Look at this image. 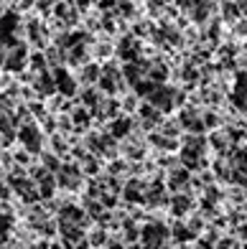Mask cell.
Masks as SVG:
<instances>
[{"label":"cell","mask_w":247,"mask_h":249,"mask_svg":"<svg viewBox=\"0 0 247 249\" xmlns=\"http://www.w3.org/2000/svg\"><path fill=\"white\" fill-rule=\"evenodd\" d=\"M189 178H191V173H189V168H186V165H181V168L176 165L173 171L168 173V188L178 194V191H184V188L189 186Z\"/></svg>","instance_id":"obj_1"},{"label":"cell","mask_w":247,"mask_h":249,"mask_svg":"<svg viewBox=\"0 0 247 249\" xmlns=\"http://www.w3.org/2000/svg\"><path fill=\"white\" fill-rule=\"evenodd\" d=\"M201 122H204L207 130H217V127L224 124V117H222V112L217 107H204L201 109Z\"/></svg>","instance_id":"obj_2"},{"label":"cell","mask_w":247,"mask_h":249,"mask_svg":"<svg viewBox=\"0 0 247 249\" xmlns=\"http://www.w3.org/2000/svg\"><path fill=\"white\" fill-rule=\"evenodd\" d=\"M173 244L178 247V244H189V242H191V239H196V234L191 231V229H189V226L186 224H181V219H178V221H173Z\"/></svg>","instance_id":"obj_3"},{"label":"cell","mask_w":247,"mask_h":249,"mask_svg":"<svg viewBox=\"0 0 247 249\" xmlns=\"http://www.w3.org/2000/svg\"><path fill=\"white\" fill-rule=\"evenodd\" d=\"M166 236H168L166 226H151V229H145V242L148 244H163Z\"/></svg>","instance_id":"obj_4"},{"label":"cell","mask_w":247,"mask_h":249,"mask_svg":"<svg viewBox=\"0 0 247 249\" xmlns=\"http://www.w3.org/2000/svg\"><path fill=\"white\" fill-rule=\"evenodd\" d=\"M166 76H168L166 66H153L151 69V79H155V82H166Z\"/></svg>","instance_id":"obj_5"}]
</instances>
